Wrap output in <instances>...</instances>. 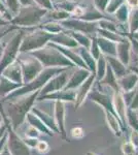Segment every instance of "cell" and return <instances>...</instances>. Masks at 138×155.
I'll return each mask as SVG.
<instances>
[{
    "label": "cell",
    "mask_w": 138,
    "mask_h": 155,
    "mask_svg": "<svg viewBox=\"0 0 138 155\" xmlns=\"http://www.w3.org/2000/svg\"><path fill=\"white\" fill-rule=\"evenodd\" d=\"M130 143L135 147V149H138V131L133 129L132 132L130 134Z\"/></svg>",
    "instance_id": "8992f818"
},
{
    "label": "cell",
    "mask_w": 138,
    "mask_h": 155,
    "mask_svg": "<svg viewBox=\"0 0 138 155\" xmlns=\"http://www.w3.org/2000/svg\"><path fill=\"white\" fill-rule=\"evenodd\" d=\"M71 134L74 139H82V137L85 136V132H84V129L81 128V127H75L71 130Z\"/></svg>",
    "instance_id": "52a82bcc"
},
{
    "label": "cell",
    "mask_w": 138,
    "mask_h": 155,
    "mask_svg": "<svg viewBox=\"0 0 138 155\" xmlns=\"http://www.w3.org/2000/svg\"><path fill=\"white\" fill-rule=\"evenodd\" d=\"M105 115H106V121L108 124V127L110 128V130L114 132V136L117 137H121L122 136V123L119 119L117 118L114 114H112L109 111H105Z\"/></svg>",
    "instance_id": "6da1fadb"
},
{
    "label": "cell",
    "mask_w": 138,
    "mask_h": 155,
    "mask_svg": "<svg viewBox=\"0 0 138 155\" xmlns=\"http://www.w3.org/2000/svg\"><path fill=\"white\" fill-rule=\"evenodd\" d=\"M93 101L98 102V104H102L105 109L107 110V111L111 112L112 114H114V110L111 109V106H110V102H109V99L108 97L106 96H103V95H100V94H97L95 93L94 95H93Z\"/></svg>",
    "instance_id": "3957f363"
},
{
    "label": "cell",
    "mask_w": 138,
    "mask_h": 155,
    "mask_svg": "<svg viewBox=\"0 0 138 155\" xmlns=\"http://www.w3.org/2000/svg\"><path fill=\"white\" fill-rule=\"evenodd\" d=\"M131 109L132 110L138 109V95L136 96V99H135V101H133V104H132V106H131Z\"/></svg>",
    "instance_id": "9c48e42d"
},
{
    "label": "cell",
    "mask_w": 138,
    "mask_h": 155,
    "mask_svg": "<svg viewBox=\"0 0 138 155\" xmlns=\"http://www.w3.org/2000/svg\"><path fill=\"white\" fill-rule=\"evenodd\" d=\"M127 118V122L130 126L132 127L134 130H137L138 131V117L137 115L135 113H133L132 111H129L128 112V115L126 116Z\"/></svg>",
    "instance_id": "277c9868"
},
{
    "label": "cell",
    "mask_w": 138,
    "mask_h": 155,
    "mask_svg": "<svg viewBox=\"0 0 138 155\" xmlns=\"http://www.w3.org/2000/svg\"><path fill=\"white\" fill-rule=\"evenodd\" d=\"M37 149H38L39 151L43 153V152H47V150H49V145H47L46 142H40V143H38Z\"/></svg>",
    "instance_id": "ba28073f"
},
{
    "label": "cell",
    "mask_w": 138,
    "mask_h": 155,
    "mask_svg": "<svg viewBox=\"0 0 138 155\" xmlns=\"http://www.w3.org/2000/svg\"><path fill=\"white\" fill-rule=\"evenodd\" d=\"M86 155H99V154L95 153V152H88V153H87Z\"/></svg>",
    "instance_id": "30bf717a"
},
{
    "label": "cell",
    "mask_w": 138,
    "mask_h": 155,
    "mask_svg": "<svg viewBox=\"0 0 138 155\" xmlns=\"http://www.w3.org/2000/svg\"><path fill=\"white\" fill-rule=\"evenodd\" d=\"M121 149H122V152L124 155H134L135 152H136V149L133 145L130 143L129 141L127 142H124L121 146Z\"/></svg>",
    "instance_id": "5b68a950"
},
{
    "label": "cell",
    "mask_w": 138,
    "mask_h": 155,
    "mask_svg": "<svg viewBox=\"0 0 138 155\" xmlns=\"http://www.w3.org/2000/svg\"><path fill=\"white\" fill-rule=\"evenodd\" d=\"M115 112H117L120 119H121L122 127L124 129L125 125H126V107H125V104L120 95L115 98Z\"/></svg>",
    "instance_id": "7a4b0ae2"
}]
</instances>
